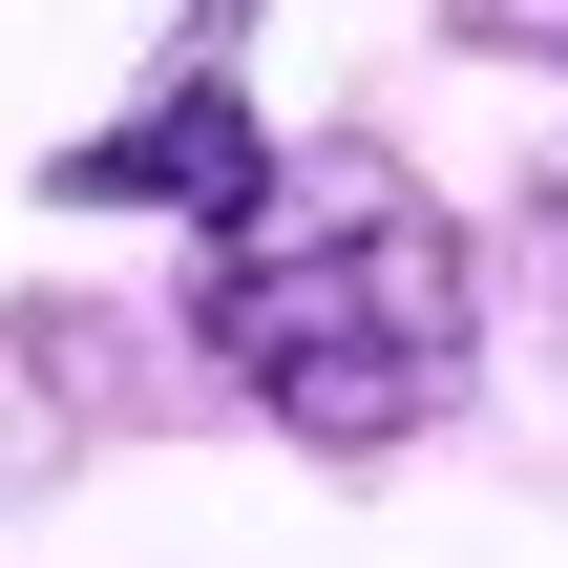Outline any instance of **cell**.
<instances>
[{
  "instance_id": "cell-2",
  "label": "cell",
  "mask_w": 568,
  "mask_h": 568,
  "mask_svg": "<svg viewBox=\"0 0 568 568\" xmlns=\"http://www.w3.org/2000/svg\"><path fill=\"white\" fill-rule=\"evenodd\" d=\"M274 169H295V148H274L253 63L169 42V63H148L105 126H63V148H42V211H169V232L211 253V232H253V211H274Z\"/></svg>"
},
{
  "instance_id": "cell-1",
  "label": "cell",
  "mask_w": 568,
  "mask_h": 568,
  "mask_svg": "<svg viewBox=\"0 0 568 568\" xmlns=\"http://www.w3.org/2000/svg\"><path fill=\"white\" fill-rule=\"evenodd\" d=\"M190 358H211L295 464H400V443H443L464 379H485V232H464L422 169L316 148V169H274L253 232L190 253Z\"/></svg>"
},
{
  "instance_id": "cell-4",
  "label": "cell",
  "mask_w": 568,
  "mask_h": 568,
  "mask_svg": "<svg viewBox=\"0 0 568 568\" xmlns=\"http://www.w3.org/2000/svg\"><path fill=\"white\" fill-rule=\"evenodd\" d=\"M527 232H548V295H568V169H548V190H527Z\"/></svg>"
},
{
  "instance_id": "cell-3",
  "label": "cell",
  "mask_w": 568,
  "mask_h": 568,
  "mask_svg": "<svg viewBox=\"0 0 568 568\" xmlns=\"http://www.w3.org/2000/svg\"><path fill=\"white\" fill-rule=\"evenodd\" d=\"M464 42H506V63H568V0H464Z\"/></svg>"
}]
</instances>
